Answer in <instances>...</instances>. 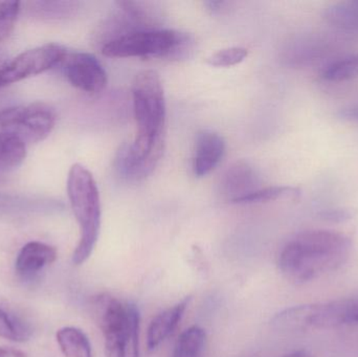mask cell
I'll list each match as a JSON object with an SVG mask.
<instances>
[{"mask_svg": "<svg viewBox=\"0 0 358 357\" xmlns=\"http://www.w3.org/2000/svg\"><path fill=\"white\" fill-rule=\"evenodd\" d=\"M132 99L138 133L131 145L117 151L115 167L125 180L140 182L155 171L165 150V92L157 71L136 75Z\"/></svg>", "mask_w": 358, "mask_h": 357, "instance_id": "cell-1", "label": "cell"}, {"mask_svg": "<svg viewBox=\"0 0 358 357\" xmlns=\"http://www.w3.org/2000/svg\"><path fill=\"white\" fill-rule=\"evenodd\" d=\"M352 241L341 233L309 230L288 241L279 256L282 274L294 283H306L344 265Z\"/></svg>", "mask_w": 358, "mask_h": 357, "instance_id": "cell-2", "label": "cell"}, {"mask_svg": "<svg viewBox=\"0 0 358 357\" xmlns=\"http://www.w3.org/2000/svg\"><path fill=\"white\" fill-rule=\"evenodd\" d=\"M67 193L80 226V240L73 254V263L82 265L94 252L101 228V199L90 170L76 163L69 170Z\"/></svg>", "mask_w": 358, "mask_h": 357, "instance_id": "cell-3", "label": "cell"}, {"mask_svg": "<svg viewBox=\"0 0 358 357\" xmlns=\"http://www.w3.org/2000/svg\"><path fill=\"white\" fill-rule=\"evenodd\" d=\"M193 38L173 29H143L120 36L102 46L103 54L113 58H170L187 56Z\"/></svg>", "mask_w": 358, "mask_h": 357, "instance_id": "cell-4", "label": "cell"}, {"mask_svg": "<svg viewBox=\"0 0 358 357\" xmlns=\"http://www.w3.org/2000/svg\"><path fill=\"white\" fill-rule=\"evenodd\" d=\"M271 325L275 330L286 333L355 326L358 325V299L347 298L327 303L294 306L275 314Z\"/></svg>", "mask_w": 358, "mask_h": 357, "instance_id": "cell-5", "label": "cell"}, {"mask_svg": "<svg viewBox=\"0 0 358 357\" xmlns=\"http://www.w3.org/2000/svg\"><path fill=\"white\" fill-rule=\"evenodd\" d=\"M94 318L105 339L107 357H119L123 342L132 327L140 324L136 305L124 303L108 293H102L92 303Z\"/></svg>", "mask_w": 358, "mask_h": 357, "instance_id": "cell-6", "label": "cell"}, {"mask_svg": "<svg viewBox=\"0 0 358 357\" xmlns=\"http://www.w3.org/2000/svg\"><path fill=\"white\" fill-rule=\"evenodd\" d=\"M56 124V112L44 103L21 105L0 110V133L37 143L50 136Z\"/></svg>", "mask_w": 358, "mask_h": 357, "instance_id": "cell-7", "label": "cell"}, {"mask_svg": "<svg viewBox=\"0 0 358 357\" xmlns=\"http://www.w3.org/2000/svg\"><path fill=\"white\" fill-rule=\"evenodd\" d=\"M66 52L60 44L48 43L21 52L0 66V88L59 66Z\"/></svg>", "mask_w": 358, "mask_h": 357, "instance_id": "cell-8", "label": "cell"}, {"mask_svg": "<svg viewBox=\"0 0 358 357\" xmlns=\"http://www.w3.org/2000/svg\"><path fill=\"white\" fill-rule=\"evenodd\" d=\"M59 66L69 83L82 92L98 94L106 86V71L92 54L67 50Z\"/></svg>", "mask_w": 358, "mask_h": 357, "instance_id": "cell-9", "label": "cell"}, {"mask_svg": "<svg viewBox=\"0 0 358 357\" xmlns=\"http://www.w3.org/2000/svg\"><path fill=\"white\" fill-rule=\"evenodd\" d=\"M220 193L227 201L237 203L240 199L260 189L256 170L246 161H236L222 174L219 182Z\"/></svg>", "mask_w": 358, "mask_h": 357, "instance_id": "cell-10", "label": "cell"}, {"mask_svg": "<svg viewBox=\"0 0 358 357\" xmlns=\"http://www.w3.org/2000/svg\"><path fill=\"white\" fill-rule=\"evenodd\" d=\"M225 142L220 134L202 130L197 134L194 151L193 172L197 177L210 174L224 156Z\"/></svg>", "mask_w": 358, "mask_h": 357, "instance_id": "cell-11", "label": "cell"}, {"mask_svg": "<svg viewBox=\"0 0 358 357\" xmlns=\"http://www.w3.org/2000/svg\"><path fill=\"white\" fill-rule=\"evenodd\" d=\"M189 300L191 298H185L176 305L164 310L153 319L147 333V347L149 351L157 349L176 330L189 306Z\"/></svg>", "mask_w": 358, "mask_h": 357, "instance_id": "cell-12", "label": "cell"}, {"mask_svg": "<svg viewBox=\"0 0 358 357\" xmlns=\"http://www.w3.org/2000/svg\"><path fill=\"white\" fill-rule=\"evenodd\" d=\"M57 249L38 241L27 243L17 256L15 268L22 276H31L56 261Z\"/></svg>", "mask_w": 358, "mask_h": 357, "instance_id": "cell-13", "label": "cell"}, {"mask_svg": "<svg viewBox=\"0 0 358 357\" xmlns=\"http://www.w3.org/2000/svg\"><path fill=\"white\" fill-rule=\"evenodd\" d=\"M331 52V42L319 35L300 40L290 48L288 61L296 66H307L321 60Z\"/></svg>", "mask_w": 358, "mask_h": 357, "instance_id": "cell-14", "label": "cell"}, {"mask_svg": "<svg viewBox=\"0 0 358 357\" xmlns=\"http://www.w3.org/2000/svg\"><path fill=\"white\" fill-rule=\"evenodd\" d=\"M323 18L338 31H358V0L330 4L324 10Z\"/></svg>", "mask_w": 358, "mask_h": 357, "instance_id": "cell-15", "label": "cell"}, {"mask_svg": "<svg viewBox=\"0 0 358 357\" xmlns=\"http://www.w3.org/2000/svg\"><path fill=\"white\" fill-rule=\"evenodd\" d=\"M57 343L65 357H92L87 335L76 327H63L57 331Z\"/></svg>", "mask_w": 358, "mask_h": 357, "instance_id": "cell-16", "label": "cell"}, {"mask_svg": "<svg viewBox=\"0 0 358 357\" xmlns=\"http://www.w3.org/2000/svg\"><path fill=\"white\" fill-rule=\"evenodd\" d=\"M27 157V145L19 138L0 133V175L17 169Z\"/></svg>", "mask_w": 358, "mask_h": 357, "instance_id": "cell-17", "label": "cell"}, {"mask_svg": "<svg viewBox=\"0 0 358 357\" xmlns=\"http://www.w3.org/2000/svg\"><path fill=\"white\" fill-rule=\"evenodd\" d=\"M358 75V54L342 57L328 63L322 69L321 79L325 82H344Z\"/></svg>", "mask_w": 358, "mask_h": 357, "instance_id": "cell-18", "label": "cell"}, {"mask_svg": "<svg viewBox=\"0 0 358 357\" xmlns=\"http://www.w3.org/2000/svg\"><path fill=\"white\" fill-rule=\"evenodd\" d=\"M206 331L199 326L189 327L178 337L172 357H202Z\"/></svg>", "mask_w": 358, "mask_h": 357, "instance_id": "cell-19", "label": "cell"}, {"mask_svg": "<svg viewBox=\"0 0 358 357\" xmlns=\"http://www.w3.org/2000/svg\"><path fill=\"white\" fill-rule=\"evenodd\" d=\"M31 331L25 323L14 314L0 307V337L15 342L24 343L31 339Z\"/></svg>", "mask_w": 358, "mask_h": 357, "instance_id": "cell-20", "label": "cell"}, {"mask_svg": "<svg viewBox=\"0 0 358 357\" xmlns=\"http://www.w3.org/2000/svg\"><path fill=\"white\" fill-rule=\"evenodd\" d=\"M300 195V190L294 187L273 186L260 188L252 194L243 197L238 201L237 205H248V203H268L277 201L282 197H294Z\"/></svg>", "mask_w": 358, "mask_h": 357, "instance_id": "cell-21", "label": "cell"}, {"mask_svg": "<svg viewBox=\"0 0 358 357\" xmlns=\"http://www.w3.org/2000/svg\"><path fill=\"white\" fill-rule=\"evenodd\" d=\"M248 56V50L241 46L223 48L213 54L208 63L214 67H231L239 64Z\"/></svg>", "mask_w": 358, "mask_h": 357, "instance_id": "cell-22", "label": "cell"}, {"mask_svg": "<svg viewBox=\"0 0 358 357\" xmlns=\"http://www.w3.org/2000/svg\"><path fill=\"white\" fill-rule=\"evenodd\" d=\"M20 4L19 1H0V42L6 40L14 29Z\"/></svg>", "mask_w": 358, "mask_h": 357, "instance_id": "cell-23", "label": "cell"}, {"mask_svg": "<svg viewBox=\"0 0 358 357\" xmlns=\"http://www.w3.org/2000/svg\"><path fill=\"white\" fill-rule=\"evenodd\" d=\"M320 216L328 221L343 222L350 219L352 217V213L346 209H332L322 212Z\"/></svg>", "mask_w": 358, "mask_h": 357, "instance_id": "cell-24", "label": "cell"}, {"mask_svg": "<svg viewBox=\"0 0 358 357\" xmlns=\"http://www.w3.org/2000/svg\"><path fill=\"white\" fill-rule=\"evenodd\" d=\"M336 117L348 123L358 124V105H350L338 109Z\"/></svg>", "mask_w": 358, "mask_h": 357, "instance_id": "cell-25", "label": "cell"}, {"mask_svg": "<svg viewBox=\"0 0 358 357\" xmlns=\"http://www.w3.org/2000/svg\"><path fill=\"white\" fill-rule=\"evenodd\" d=\"M206 6H208V10L212 13L220 12L223 8V6L227 4V2L224 1H208L206 2Z\"/></svg>", "mask_w": 358, "mask_h": 357, "instance_id": "cell-26", "label": "cell"}, {"mask_svg": "<svg viewBox=\"0 0 358 357\" xmlns=\"http://www.w3.org/2000/svg\"><path fill=\"white\" fill-rule=\"evenodd\" d=\"M283 357H313V356L306 350H296V351L290 352Z\"/></svg>", "mask_w": 358, "mask_h": 357, "instance_id": "cell-27", "label": "cell"}, {"mask_svg": "<svg viewBox=\"0 0 358 357\" xmlns=\"http://www.w3.org/2000/svg\"><path fill=\"white\" fill-rule=\"evenodd\" d=\"M0 357H4L3 354H1V351H0Z\"/></svg>", "mask_w": 358, "mask_h": 357, "instance_id": "cell-28", "label": "cell"}]
</instances>
